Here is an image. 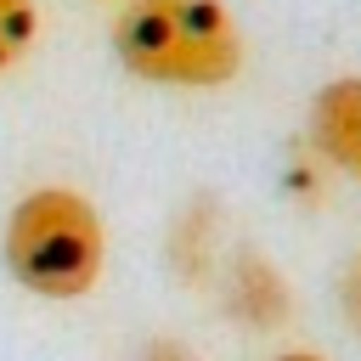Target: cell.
I'll list each match as a JSON object with an SVG mask.
<instances>
[{
  "instance_id": "6da1fadb",
  "label": "cell",
  "mask_w": 361,
  "mask_h": 361,
  "mask_svg": "<svg viewBox=\"0 0 361 361\" xmlns=\"http://www.w3.org/2000/svg\"><path fill=\"white\" fill-rule=\"evenodd\" d=\"M113 51L152 85H226L243 68L237 23L220 0H130L113 23Z\"/></svg>"
},
{
  "instance_id": "7a4b0ae2",
  "label": "cell",
  "mask_w": 361,
  "mask_h": 361,
  "mask_svg": "<svg viewBox=\"0 0 361 361\" xmlns=\"http://www.w3.org/2000/svg\"><path fill=\"white\" fill-rule=\"evenodd\" d=\"M6 271L39 299H85L102 282L107 231L90 197L39 186L6 214Z\"/></svg>"
},
{
  "instance_id": "3957f363",
  "label": "cell",
  "mask_w": 361,
  "mask_h": 361,
  "mask_svg": "<svg viewBox=\"0 0 361 361\" xmlns=\"http://www.w3.org/2000/svg\"><path fill=\"white\" fill-rule=\"evenodd\" d=\"M310 135L316 147L338 164L361 175V79H333L316 107H310Z\"/></svg>"
},
{
  "instance_id": "277c9868",
  "label": "cell",
  "mask_w": 361,
  "mask_h": 361,
  "mask_svg": "<svg viewBox=\"0 0 361 361\" xmlns=\"http://www.w3.org/2000/svg\"><path fill=\"white\" fill-rule=\"evenodd\" d=\"M288 282H282V271L271 265V259H259V254H237V265H231V310L248 322V327H276V322H288Z\"/></svg>"
},
{
  "instance_id": "5b68a950",
  "label": "cell",
  "mask_w": 361,
  "mask_h": 361,
  "mask_svg": "<svg viewBox=\"0 0 361 361\" xmlns=\"http://www.w3.org/2000/svg\"><path fill=\"white\" fill-rule=\"evenodd\" d=\"M34 28H39L34 0H0V73L23 62V51L34 45Z\"/></svg>"
},
{
  "instance_id": "8992f818",
  "label": "cell",
  "mask_w": 361,
  "mask_h": 361,
  "mask_svg": "<svg viewBox=\"0 0 361 361\" xmlns=\"http://www.w3.org/2000/svg\"><path fill=\"white\" fill-rule=\"evenodd\" d=\"M209 237H214V226H203V209L186 214V220H175V271L186 282L209 276Z\"/></svg>"
},
{
  "instance_id": "52a82bcc",
  "label": "cell",
  "mask_w": 361,
  "mask_h": 361,
  "mask_svg": "<svg viewBox=\"0 0 361 361\" xmlns=\"http://www.w3.org/2000/svg\"><path fill=\"white\" fill-rule=\"evenodd\" d=\"M338 310H344V322H350V333H361V254L344 265V276H338Z\"/></svg>"
},
{
  "instance_id": "ba28073f",
  "label": "cell",
  "mask_w": 361,
  "mask_h": 361,
  "mask_svg": "<svg viewBox=\"0 0 361 361\" xmlns=\"http://www.w3.org/2000/svg\"><path fill=\"white\" fill-rule=\"evenodd\" d=\"M141 361H197V355H192L180 338H152V344L141 350Z\"/></svg>"
},
{
  "instance_id": "9c48e42d",
  "label": "cell",
  "mask_w": 361,
  "mask_h": 361,
  "mask_svg": "<svg viewBox=\"0 0 361 361\" xmlns=\"http://www.w3.org/2000/svg\"><path fill=\"white\" fill-rule=\"evenodd\" d=\"M271 361H322V355H310V350H282V355H271Z\"/></svg>"
}]
</instances>
